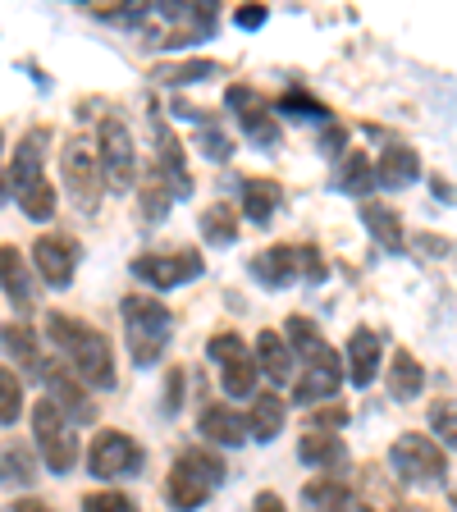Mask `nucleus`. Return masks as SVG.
I'll use <instances>...</instances> for the list:
<instances>
[{
    "label": "nucleus",
    "mask_w": 457,
    "mask_h": 512,
    "mask_svg": "<svg viewBox=\"0 0 457 512\" xmlns=\"http://www.w3.org/2000/svg\"><path fill=\"white\" fill-rule=\"evenodd\" d=\"M284 398L279 394H256L252 398V412L243 416L247 421V435H256V444H270V439L284 430Z\"/></svg>",
    "instance_id": "nucleus-26"
},
{
    "label": "nucleus",
    "mask_w": 457,
    "mask_h": 512,
    "mask_svg": "<svg viewBox=\"0 0 457 512\" xmlns=\"http://www.w3.org/2000/svg\"><path fill=\"white\" fill-rule=\"evenodd\" d=\"M298 275L307 279V284H325V275H330V266L320 261V247H316V243L298 247Z\"/></svg>",
    "instance_id": "nucleus-42"
},
{
    "label": "nucleus",
    "mask_w": 457,
    "mask_h": 512,
    "mask_svg": "<svg viewBox=\"0 0 457 512\" xmlns=\"http://www.w3.org/2000/svg\"><path fill=\"white\" fill-rule=\"evenodd\" d=\"M220 485H224L220 453H211V448H188V453L174 458L170 480H165V499H170L174 512H197Z\"/></svg>",
    "instance_id": "nucleus-3"
},
{
    "label": "nucleus",
    "mask_w": 457,
    "mask_h": 512,
    "mask_svg": "<svg viewBox=\"0 0 457 512\" xmlns=\"http://www.w3.org/2000/svg\"><path fill=\"white\" fill-rule=\"evenodd\" d=\"M279 202H284V192H279L275 179H252L243 183V215L252 224H270V215L279 211Z\"/></svg>",
    "instance_id": "nucleus-30"
},
{
    "label": "nucleus",
    "mask_w": 457,
    "mask_h": 512,
    "mask_svg": "<svg viewBox=\"0 0 457 512\" xmlns=\"http://www.w3.org/2000/svg\"><path fill=\"white\" fill-rule=\"evenodd\" d=\"M252 275L261 279L266 288H284L298 279V247L293 243H275L266 247L261 256H252Z\"/></svg>",
    "instance_id": "nucleus-20"
},
{
    "label": "nucleus",
    "mask_w": 457,
    "mask_h": 512,
    "mask_svg": "<svg viewBox=\"0 0 457 512\" xmlns=\"http://www.w3.org/2000/svg\"><path fill=\"white\" fill-rule=\"evenodd\" d=\"M206 357L220 366V384L229 398H252L256 394V362H252V348H247L238 334H215L206 343Z\"/></svg>",
    "instance_id": "nucleus-8"
},
{
    "label": "nucleus",
    "mask_w": 457,
    "mask_h": 512,
    "mask_svg": "<svg viewBox=\"0 0 457 512\" xmlns=\"http://www.w3.org/2000/svg\"><path fill=\"white\" fill-rule=\"evenodd\" d=\"M339 384H343V371H302V380L293 384V403L298 407L330 403L339 394Z\"/></svg>",
    "instance_id": "nucleus-33"
},
{
    "label": "nucleus",
    "mask_w": 457,
    "mask_h": 512,
    "mask_svg": "<svg viewBox=\"0 0 457 512\" xmlns=\"http://www.w3.org/2000/svg\"><path fill=\"white\" fill-rule=\"evenodd\" d=\"M298 458L307 462V467H343V458H348V453H343V444H339V435H307L298 444Z\"/></svg>",
    "instance_id": "nucleus-35"
},
{
    "label": "nucleus",
    "mask_w": 457,
    "mask_h": 512,
    "mask_svg": "<svg viewBox=\"0 0 457 512\" xmlns=\"http://www.w3.org/2000/svg\"><path fill=\"white\" fill-rule=\"evenodd\" d=\"M430 426L439 430V444L453 448L457 444V426H453V403H435L430 407Z\"/></svg>",
    "instance_id": "nucleus-43"
},
{
    "label": "nucleus",
    "mask_w": 457,
    "mask_h": 512,
    "mask_svg": "<svg viewBox=\"0 0 457 512\" xmlns=\"http://www.w3.org/2000/svg\"><path fill=\"white\" fill-rule=\"evenodd\" d=\"M371 170H375V183H380V188H407V183L421 174V156L398 142V147L384 151L380 165H371Z\"/></svg>",
    "instance_id": "nucleus-24"
},
{
    "label": "nucleus",
    "mask_w": 457,
    "mask_h": 512,
    "mask_svg": "<svg viewBox=\"0 0 457 512\" xmlns=\"http://www.w3.org/2000/svg\"><path fill=\"white\" fill-rule=\"evenodd\" d=\"M197 430L220 448H243L247 444V421L234 412V407H206L202 421H197Z\"/></svg>",
    "instance_id": "nucleus-22"
},
{
    "label": "nucleus",
    "mask_w": 457,
    "mask_h": 512,
    "mask_svg": "<svg viewBox=\"0 0 457 512\" xmlns=\"http://www.w3.org/2000/svg\"><path fill=\"white\" fill-rule=\"evenodd\" d=\"M19 416H23V384L14 371L0 366V426H14Z\"/></svg>",
    "instance_id": "nucleus-37"
},
{
    "label": "nucleus",
    "mask_w": 457,
    "mask_h": 512,
    "mask_svg": "<svg viewBox=\"0 0 457 512\" xmlns=\"http://www.w3.org/2000/svg\"><path fill=\"white\" fill-rule=\"evenodd\" d=\"M197 151H202L206 160H229V156H234V142L224 138L220 128H211V124H206L202 133H197Z\"/></svg>",
    "instance_id": "nucleus-41"
},
{
    "label": "nucleus",
    "mask_w": 457,
    "mask_h": 512,
    "mask_svg": "<svg viewBox=\"0 0 457 512\" xmlns=\"http://www.w3.org/2000/svg\"><path fill=\"white\" fill-rule=\"evenodd\" d=\"M5 512H51V503H42V499H19V503H10Z\"/></svg>",
    "instance_id": "nucleus-49"
},
{
    "label": "nucleus",
    "mask_w": 457,
    "mask_h": 512,
    "mask_svg": "<svg viewBox=\"0 0 457 512\" xmlns=\"http://www.w3.org/2000/svg\"><path fill=\"white\" fill-rule=\"evenodd\" d=\"M170 188H165V183H160V174L151 170L147 174V188H142V220L147 224H156V220H165V211H170Z\"/></svg>",
    "instance_id": "nucleus-38"
},
{
    "label": "nucleus",
    "mask_w": 457,
    "mask_h": 512,
    "mask_svg": "<svg viewBox=\"0 0 457 512\" xmlns=\"http://www.w3.org/2000/svg\"><path fill=\"white\" fill-rule=\"evenodd\" d=\"M426 389V371H421V362H416L407 348L394 352V366H389V394L398 398V403H407V398H416Z\"/></svg>",
    "instance_id": "nucleus-31"
},
{
    "label": "nucleus",
    "mask_w": 457,
    "mask_h": 512,
    "mask_svg": "<svg viewBox=\"0 0 457 512\" xmlns=\"http://www.w3.org/2000/svg\"><path fill=\"white\" fill-rule=\"evenodd\" d=\"M266 19H270V10H266V5H243V10L234 14V23H238V28H261V23H266Z\"/></svg>",
    "instance_id": "nucleus-46"
},
{
    "label": "nucleus",
    "mask_w": 457,
    "mask_h": 512,
    "mask_svg": "<svg viewBox=\"0 0 457 512\" xmlns=\"http://www.w3.org/2000/svg\"><path fill=\"white\" fill-rule=\"evenodd\" d=\"M87 467H92L96 480H119V476H138L147 467V453L133 435L124 430H101L92 439V453H87Z\"/></svg>",
    "instance_id": "nucleus-9"
},
{
    "label": "nucleus",
    "mask_w": 457,
    "mask_h": 512,
    "mask_svg": "<svg viewBox=\"0 0 457 512\" xmlns=\"http://www.w3.org/2000/svg\"><path fill=\"white\" fill-rule=\"evenodd\" d=\"M220 74V64L215 60H179V64H160L156 83H170V87H192V83H202V78H215Z\"/></svg>",
    "instance_id": "nucleus-34"
},
{
    "label": "nucleus",
    "mask_w": 457,
    "mask_h": 512,
    "mask_svg": "<svg viewBox=\"0 0 457 512\" xmlns=\"http://www.w3.org/2000/svg\"><path fill=\"white\" fill-rule=\"evenodd\" d=\"M252 362H256V371H266L270 384H288V380H293V352H288L284 334H275V330H261V334H256Z\"/></svg>",
    "instance_id": "nucleus-21"
},
{
    "label": "nucleus",
    "mask_w": 457,
    "mask_h": 512,
    "mask_svg": "<svg viewBox=\"0 0 457 512\" xmlns=\"http://www.w3.org/2000/svg\"><path fill=\"white\" fill-rule=\"evenodd\" d=\"M32 444H37V458L55 471V476H69L78 467V439H74V426L64 421V412L42 398L37 412H32Z\"/></svg>",
    "instance_id": "nucleus-6"
},
{
    "label": "nucleus",
    "mask_w": 457,
    "mask_h": 512,
    "mask_svg": "<svg viewBox=\"0 0 457 512\" xmlns=\"http://www.w3.org/2000/svg\"><path fill=\"white\" fill-rule=\"evenodd\" d=\"M311 426H316V430H343V426H348V407L325 403L320 412H311Z\"/></svg>",
    "instance_id": "nucleus-44"
},
{
    "label": "nucleus",
    "mask_w": 457,
    "mask_h": 512,
    "mask_svg": "<svg viewBox=\"0 0 457 512\" xmlns=\"http://www.w3.org/2000/svg\"><path fill=\"white\" fill-rule=\"evenodd\" d=\"M430 192H435L439 202H453V188H448V179H439V174L430 179Z\"/></svg>",
    "instance_id": "nucleus-50"
},
{
    "label": "nucleus",
    "mask_w": 457,
    "mask_h": 512,
    "mask_svg": "<svg viewBox=\"0 0 457 512\" xmlns=\"http://www.w3.org/2000/svg\"><path fill=\"white\" fill-rule=\"evenodd\" d=\"M302 508L307 512H352L357 508V494L348 490V480H311L302 490Z\"/></svg>",
    "instance_id": "nucleus-25"
},
{
    "label": "nucleus",
    "mask_w": 457,
    "mask_h": 512,
    "mask_svg": "<svg viewBox=\"0 0 457 512\" xmlns=\"http://www.w3.org/2000/svg\"><path fill=\"white\" fill-rule=\"evenodd\" d=\"M156 142H160V156H156V174L160 183L170 188V197H192V174H188V160H183V142L174 138L165 119H156Z\"/></svg>",
    "instance_id": "nucleus-16"
},
{
    "label": "nucleus",
    "mask_w": 457,
    "mask_h": 512,
    "mask_svg": "<svg viewBox=\"0 0 457 512\" xmlns=\"http://www.w3.org/2000/svg\"><path fill=\"white\" fill-rule=\"evenodd\" d=\"M279 110H284V115H298V119H330V110L320 106L316 96L302 92V87H293V92L279 101Z\"/></svg>",
    "instance_id": "nucleus-39"
},
{
    "label": "nucleus",
    "mask_w": 457,
    "mask_h": 512,
    "mask_svg": "<svg viewBox=\"0 0 457 512\" xmlns=\"http://www.w3.org/2000/svg\"><path fill=\"white\" fill-rule=\"evenodd\" d=\"M0 348L10 352L14 362L23 366V371L37 380V366H42V343H37V330H28V325H0Z\"/></svg>",
    "instance_id": "nucleus-27"
},
{
    "label": "nucleus",
    "mask_w": 457,
    "mask_h": 512,
    "mask_svg": "<svg viewBox=\"0 0 457 512\" xmlns=\"http://www.w3.org/2000/svg\"><path fill=\"white\" fill-rule=\"evenodd\" d=\"M92 156H96V170H101V188L115 192V197L133 192V183H138V151H133V133H128V124L119 115L101 119Z\"/></svg>",
    "instance_id": "nucleus-5"
},
{
    "label": "nucleus",
    "mask_w": 457,
    "mask_h": 512,
    "mask_svg": "<svg viewBox=\"0 0 457 512\" xmlns=\"http://www.w3.org/2000/svg\"><path fill=\"white\" fill-rule=\"evenodd\" d=\"M37 380L46 384V398H51L55 407L64 412V421H96V407L92 398H87V389L74 380V371L64 362H51V357H42V366H37Z\"/></svg>",
    "instance_id": "nucleus-11"
},
{
    "label": "nucleus",
    "mask_w": 457,
    "mask_h": 512,
    "mask_svg": "<svg viewBox=\"0 0 457 512\" xmlns=\"http://www.w3.org/2000/svg\"><path fill=\"white\" fill-rule=\"evenodd\" d=\"M334 188L348 192V197H371L375 170H371V160H366V151H343V165H339V174H334Z\"/></svg>",
    "instance_id": "nucleus-29"
},
{
    "label": "nucleus",
    "mask_w": 457,
    "mask_h": 512,
    "mask_svg": "<svg viewBox=\"0 0 457 512\" xmlns=\"http://www.w3.org/2000/svg\"><path fill=\"white\" fill-rule=\"evenodd\" d=\"M224 106L238 115L243 133L256 142V147H266V151L279 147V124H275V115L261 106V96H256L252 87H229V92H224Z\"/></svg>",
    "instance_id": "nucleus-13"
},
{
    "label": "nucleus",
    "mask_w": 457,
    "mask_h": 512,
    "mask_svg": "<svg viewBox=\"0 0 457 512\" xmlns=\"http://www.w3.org/2000/svg\"><path fill=\"white\" fill-rule=\"evenodd\" d=\"M14 197H19V206H23V215H28V220H51V215H55V188L46 179H37L32 188L14 192Z\"/></svg>",
    "instance_id": "nucleus-36"
},
{
    "label": "nucleus",
    "mask_w": 457,
    "mask_h": 512,
    "mask_svg": "<svg viewBox=\"0 0 457 512\" xmlns=\"http://www.w3.org/2000/svg\"><path fill=\"white\" fill-rule=\"evenodd\" d=\"M83 512H138V503L128 499L124 490H96L83 499Z\"/></svg>",
    "instance_id": "nucleus-40"
},
{
    "label": "nucleus",
    "mask_w": 457,
    "mask_h": 512,
    "mask_svg": "<svg viewBox=\"0 0 457 512\" xmlns=\"http://www.w3.org/2000/svg\"><path fill=\"white\" fill-rule=\"evenodd\" d=\"M197 224H202V238L211 247H234L238 243V215H234V206H229V202L206 206Z\"/></svg>",
    "instance_id": "nucleus-32"
},
{
    "label": "nucleus",
    "mask_w": 457,
    "mask_h": 512,
    "mask_svg": "<svg viewBox=\"0 0 457 512\" xmlns=\"http://www.w3.org/2000/svg\"><path fill=\"white\" fill-rule=\"evenodd\" d=\"M284 334H288V352H298L302 362H307V371H343V362H339V352L330 348V343L320 339V330H316V320H307V316H288L284 320Z\"/></svg>",
    "instance_id": "nucleus-14"
},
{
    "label": "nucleus",
    "mask_w": 457,
    "mask_h": 512,
    "mask_svg": "<svg viewBox=\"0 0 457 512\" xmlns=\"http://www.w3.org/2000/svg\"><path fill=\"white\" fill-rule=\"evenodd\" d=\"M133 275L142 279V284H151V288H179V284H192V279L206 270V261H202V252L197 247H179V252H170V256H138L133 261Z\"/></svg>",
    "instance_id": "nucleus-10"
},
{
    "label": "nucleus",
    "mask_w": 457,
    "mask_h": 512,
    "mask_svg": "<svg viewBox=\"0 0 457 512\" xmlns=\"http://www.w3.org/2000/svg\"><path fill=\"white\" fill-rule=\"evenodd\" d=\"M0 147H5V142H0Z\"/></svg>",
    "instance_id": "nucleus-51"
},
{
    "label": "nucleus",
    "mask_w": 457,
    "mask_h": 512,
    "mask_svg": "<svg viewBox=\"0 0 457 512\" xmlns=\"http://www.w3.org/2000/svg\"><path fill=\"white\" fill-rule=\"evenodd\" d=\"M188 389V375H183V366L179 371H170V384H165V416H174L179 412V394Z\"/></svg>",
    "instance_id": "nucleus-45"
},
{
    "label": "nucleus",
    "mask_w": 457,
    "mask_h": 512,
    "mask_svg": "<svg viewBox=\"0 0 457 512\" xmlns=\"http://www.w3.org/2000/svg\"><path fill=\"white\" fill-rule=\"evenodd\" d=\"M46 142H51V133H46V128H32L28 138L19 142V151H14V165H10V188H5V192H23V188H32V183L42 179Z\"/></svg>",
    "instance_id": "nucleus-17"
},
{
    "label": "nucleus",
    "mask_w": 457,
    "mask_h": 512,
    "mask_svg": "<svg viewBox=\"0 0 457 512\" xmlns=\"http://www.w3.org/2000/svg\"><path fill=\"white\" fill-rule=\"evenodd\" d=\"M64 183H69V197H74V206L83 215H92L96 206H101V170H96V156L92 147H87L83 138H74L69 147H64Z\"/></svg>",
    "instance_id": "nucleus-12"
},
{
    "label": "nucleus",
    "mask_w": 457,
    "mask_h": 512,
    "mask_svg": "<svg viewBox=\"0 0 457 512\" xmlns=\"http://www.w3.org/2000/svg\"><path fill=\"white\" fill-rule=\"evenodd\" d=\"M32 261H37V275L51 288H69L74 284V270H78V243H69V238H60V234H46L32 247Z\"/></svg>",
    "instance_id": "nucleus-15"
},
{
    "label": "nucleus",
    "mask_w": 457,
    "mask_h": 512,
    "mask_svg": "<svg viewBox=\"0 0 457 512\" xmlns=\"http://www.w3.org/2000/svg\"><path fill=\"white\" fill-rule=\"evenodd\" d=\"M124 330H128V352L138 366H156L170 348L174 316L160 298H124Z\"/></svg>",
    "instance_id": "nucleus-4"
},
{
    "label": "nucleus",
    "mask_w": 457,
    "mask_h": 512,
    "mask_svg": "<svg viewBox=\"0 0 457 512\" xmlns=\"http://www.w3.org/2000/svg\"><path fill=\"white\" fill-rule=\"evenodd\" d=\"M32 480H37V453L28 444L0 448V490H23Z\"/></svg>",
    "instance_id": "nucleus-28"
},
{
    "label": "nucleus",
    "mask_w": 457,
    "mask_h": 512,
    "mask_svg": "<svg viewBox=\"0 0 457 512\" xmlns=\"http://www.w3.org/2000/svg\"><path fill=\"white\" fill-rule=\"evenodd\" d=\"M343 142H348V133H343V128H330V133L320 138V151H325V156H343Z\"/></svg>",
    "instance_id": "nucleus-47"
},
{
    "label": "nucleus",
    "mask_w": 457,
    "mask_h": 512,
    "mask_svg": "<svg viewBox=\"0 0 457 512\" xmlns=\"http://www.w3.org/2000/svg\"><path fill=\"white\" fill-rule=\"evenodd\" d=\"M252 512H288L284 508V499H279V494H256V503H252Z\"/></svg>",
    "instance_id": "nucleus-48"
},
{
    "label": "nucleus",
    "mask_w": 457,
    "mask_h": 512,
    "mask_svg": "<svg viewBox=\"0 0 457 512\" xmlns=\"http://www.w3.org/2000/svg\"><path fill=\"white\" fill-rule=\"evenodd\" d=\"M46 334L51 343L64 352V366L74 371V380L92 384V389H115V352H110V339L87 320H74L64 311H51L46 316Z\"/></svg>",
    "instance_id": "nucleus-1"
},
{
    "label": "nucleus",
    "mask_w": 457,
    "mask_h": 512,
    "mask_svg": "<svg viewBox=\"0 0 457 512\" xmlns=\"http://www.w3.org/2000/svg\"><path fill=\"white\" fill-rule=\"evenodd\" d=\"M220 23L215 5L197 0V5H174V0H160V5H147V19H142V37L147 46H192V42H206Z\"/></svg>",
    "instance_id": "nucleus-2"
},
{
    "label": "nucleus",
    "mask_w": 457,
    "mask_h": 512,
    "mask_svg": "<svg viewBox=\"0 0 457 512\" xmlns=\"http://www.w3.org/2000/svg\"><path fill=\"white\" fill-rule=\"evenodd\" d=\"M348 375L357 389H366V384H375V375H380V334L375 330H352L348 339Z\"/></svg>",
    "instance_id": "nucleus-19"
},
{
    "label": "nucleus",
    "mask_w": 457,
    "mask_h": 512,
    "mask_svg": "<svg viewBox=\"0 0 457 512\" xmlns=\"http://www.w3.org/2000/svg\"><path fill=\"white\" fill-rule=\"evenodd\" d=\"M362 224H366V234H371L375 243L384 247V252H403L407 234H403V220H398L394 206H384V202H362Z\"/></svg>",
    "instance_id": "nucleus-23"
},
{
    "label": "nucleus",
    "mask_w": 457,
    "mask_h": 512,
    "mask_svg": "<svg viewBox=\"0 0 457 512\" xmlns=\"http://www.w3.org/2000/svg\"><path fill=\"white\" fill-rule=\"evenodd\" d=\"M0 293L14 302V311H32V266L19 247H0Z\"/></svg>",
    "instance_id": "nucleus-18"
},
{
    "label": "nucleus",
    "mask_w": 457,
    "mask_h": 512,
    "mask_svg": "<svg viewBox=\"0 0 457 512\" xmlns=\"http://www.w3.org/2000/svg\"><path fill=\"white\" fill-rule=\"evenodd\" d=\"M389 467H394L398 480H407V485H439V480H448V453L439 444H430L426 435L407 430V435H398L394 448H389Z\"/></svg>",
    "instance_id": "nucleus-7"
}]
</instances>
